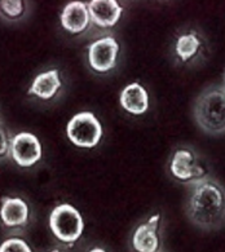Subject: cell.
<instances>
[{"instance_id": "cell-1", "label": "cell", "mask_w": 225, "mask_h": 252, "mask_svg": "<svg viewBox=\"0 0 225 252\" xmlns=\"http://www.w3.org/2000/svg\"><path fill=\"white\" fill-rule=\"evenodd\" d=\"M185 214L192 224L211 231L225 224V187L214 176L189 187Z\"/></svg>"}, {"instance_id": "cell-2", "label": "cell", "mask_w": 225, "mask_h": 252, "mask_svg": "<svg viewBox=\"0 0 225 252\" xmlns=\"http://www.w3.org/2000/svg\"><path fill=\"white\" fill-rule=\"evenodd\" d=\"M193 118L204 133L225 135V87L212 86L202 91L194 102Z\"/></svg>"}, {"instance_id": "cell-3", "label": "cell", "mask_w": 225, "mask_h": 252, "mask_svg": "<svg viewBox=\"0 0 225 252\" xmlns=\"http://www.w3.org/2000/svg\"><path fill=\"white\" fill-rule=\"evenodd\" d=\"M168 171L175 181L188 187L211 176L206 160L189 146H180L173 150L168 160Z\"/></svg>"}, {"instance_id": "cell-4", "label": "cell", "mask_w": 225, "mask_h": 252, "mask_svg": "<svg viewBox=\"0 0 225 252\" xmlns=\"http://www.w3.org/2000/svg\"><path fill=\"white\" fill-rule=\"evenodd\" d=\"M49 226L61 242L74 243L83 233L84 221L79 211L71 204H60L49 216Z\"/></svg>"}, {"instance_id": "cell-5", "label": "cell", "mask_w": 225, "mask_h": 252, "mask_svg": "<svg viewBox=\"0 0 225 252\" xmlns=\"http://www.w3.org/2000/svg\"><path fill=\"white\" fill-rule=\"evenodd\" d=\"M67 137L78 148L92 149L102 138V126L91 111H82L71 118L66 127Z\"/></svg>"}, {"instance_id": "cell-6", "label": "cell", "mask_w": 225, "mask_h": 252, "mask_svg": "<svg viewBox=\"0 0 225 252\" xmlns=\"http://www.w3.org/2000/svg\"><path fill=\"white\" fill-rule=\"evenodd\" d=\"M207 43L203 35L194 29H188L176 35L173 42V57L179 65H195L204 59Z\"/></svg>"}, {"instance_id": "cell-7", "label": "cell", "mask_w": 225, "mask_h": 252, "mask_svg": "<svg viewBox=\"0 0 225 252\" xmlns=\"http://www.w3.org/2000/svg\"><path fill=\"white\" fill-rule=\"evenodd\" d=\"M119 44L113 36H105L94 42L88 48V61L97 73H106L115 66Z\"/></svg>"}, {"instance_id": "cell-8", "label": "cell", "mask_w": 225, "mask_h": 252, "mask_svg": "<svg viewBox=\"0 0 225 252\" xmlns=\"http://www.w3.org/2000/svg\"><path fill=\"white\" fill-rule=\"evenodd\" d=\"M11 154L18 166L32 167L42 158V145L36 136L21 132L12 138Z\"/></svg>"}, {"instance_id": "cell-9", "label": "cell", "mask_w": 225, "mask_h": 252, "mask_svg": "<svg viewBox=\"0 0 225 252\" xmlns=\"http://www.w3.org/2000/svg\"><path fill=\"white\" fill-rule=\"evenodd\" d=\"M161 214L153 215L149 220L139 225L132 237V247L135 252L161 251Z\"/></svg>"}, {"instance_id": "cell-10", "label": "cell", "mask_w": 225, "mask_h": 252, "mask_svg": "<svg viewBox=\"0 0 225 252\" xmlns=\"http://www.w3.org/2000/svg\"><path fill=\"white\" fill-rule=\"evenodd\" d=\"M87 7L92 22L102 29L113 28L123 12V8L117 0H92Z\"/></svg>"}, {"instance_id": "cell-11", "label": "cell", "mask_w": 225, "mask_h": 252, "mask_svg": "<svg viewBox=\"0 0 225 252\" xmlns=\"http://www.w3.org/2000/svg\"><path fill=\"white\" fill-rule=\"evenodd\" d=\"M91 17L88 7L83 1L66 4L61 13V25L71 34H80L90 26Z\"/></svg>"}, {"instance_id": "cell-12", "label": "cell", "mask_w": 225, "mask_h": 252, "mask_svg": "<svg viewBox=\"0 0 225 252\" xmlns=\"http://www.w3.org/2000/svg\"><path fill=\"white\" fill-rule=\"evenodd\" d=\"M121 105L126 111L133 115H142L149 107V96L141 84L131 83L121 94Z\"/></svg>"}, {"instance_id": "cell-13", "label": "cell", "mask_w": 225, "mask_h": 252, "mask_svg": "<svg viewBox=\"0 0 225 252\" xmlns=\"http://www.w3.org/2000/svg\"><path fill=\"white\" fill-rule=\"evenodd\" d=\"M0 218L5 226H24L29 220V207L21 198H3Z\"/></svg>"}, {"instance_id": "cell-14", "label": "cell", "mask_w": 225, "mask_h": 252, "mask_svg": "<svg viewBox=\"0 0 225 252\" xmlns=\"http://www.w3.org/2000/svg\"><path fill=\"white\" fill-rule=\"evenodd\" d=\"M60 87H61V79H60L59 70H49L39 74L35 78L29 90V94H35L42 100H49L51 97L55 96Z\"/></svg>"}, {"instance_id": "cell-15", "label": "cell", "mask_w": 225, "mask_h": 252, "mask_svg": "<svg viewBox=\"0 0 225 252\" xmlns=\"http://www.w3.org/2000/svg\"><path fill=\"white\" fill-rule=\"evenodd\" d=\"M0 11L7 17L17 18L24 12V3L20 0H4L0 1Z\"/></svg>"}, {"instance_id": "cell-16", "label": "cell", "mask_w": 225, "mask_h": 252, "mask_svg": "<svg viewBox=\"0 0 225 252\" xmlns=\"http://www.w3.org/2000/svg\"><path fill=\"white\" fill-rule=\"evenodd\" d=\"M0 252H32L25 241L20 238H9L0 245Z\"/></svg>"}, {"instance_id": "cell-17", "label": "cell", "mask_w": 225, "mask_h": 252, "mask_svg": "<svg viewBox=\"0 0 225 252\" xmlns=\"http://www.w3.org/2000/svg\"><path fill=\"white\" fill-rule=\"evenodd\" d=\"M11 141L12 138L9 140L5 133V131L3 129V127L0 126V158L1 157H5L9 152V149H11Z\"/></svg>"}, {"instance_id": "cell-18", "label": "cell", "mask_w": 225, "mask_h": 252, "mask_svg": "<svg viewBox=\"0 0 225 252\" xmlns=\"http://www.w3.org/2000/svg\"><path fill=\"white\" fill-rule=\"evenodd\" d=\"M90 252H106V251L102 249H92Z\"/></svg>"}, {"instance_id": "cell-19", "label": "cell", "mask_w": 225, "mask_h": 252, "mask_svg": "<svg viewBox=\"0 0 225 252\" xmlns=\"http://www.w3.org/2000/svg\"><path fill=\"white\" fill-rule=\"evenodd\" d=\"M51 252H60L59 250H53V251H51Z\"/></svg>"}]
</instances>
